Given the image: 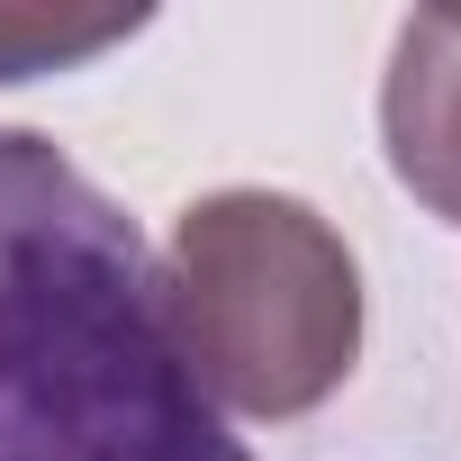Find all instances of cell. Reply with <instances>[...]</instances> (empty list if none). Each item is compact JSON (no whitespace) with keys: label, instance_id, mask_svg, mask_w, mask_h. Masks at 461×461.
<instances>
[{"label":"cell","instance_id":"cell-1","mask_svg":"<svg viewBox=\"0 0 461 461\" xmlns=\"http://www.w3.org/2000/svg\"><path fill=\"white\" fill-rule=\"evenodd\" d=\"M0 461H254L181 362L136 217L0 127Z\"/></svg>","mask_w":461,"mask_h":461},{"label":"cell","instance_id":"cell-2","mask_svg":"<svg viewBox=\"0 0 461 461\" xmlns=\"http://www.w3.org/2000/svg\"><path fill=\"white\" fill-rule=\"evenodd\" d=\"M163 308L190 380L226 416H308L353 380L362 272L290 190H208L172 217Z\"/></svg>","mask_w":461,"mask_h":461},{"label":"cell","instance_id":"cell-3","mask_svg":"<svg viewBox=\"0 0 461 461\" xmlns=\"http://www.w3.org/2000/svg\"><path fill=\"white\" fill-rule=\"evenodd\" d=\"M380 136L389 172L443 226H461V10H416L398 28L380 82Z\"/></svg>","mask_w":461,"mask_h":461},{"label":"cell","instance_id":"cell-4","mask_svg":"<svg viewBox=\"0 0 461 461\" xmlns=\"http://www.w3.org/2000/svg\"><path fill=\"white\" fill-rule=\"evenodd\" d=\"M145 28V10H100V19H73V10H19L0 0V82H28V73H73L109 46H127Z\"/></svg>","mask_w":461,"mask_h":461}]
</instances>
